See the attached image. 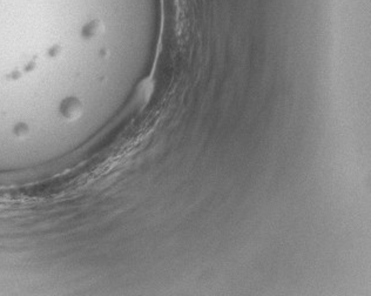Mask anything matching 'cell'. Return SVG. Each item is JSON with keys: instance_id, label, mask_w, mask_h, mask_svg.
<instances>
[{"instance_id": "6da1fadb", "label": "cell", "mask_w": 371, "mask_h": 296, "mask_svg": "<svg viewBox=\"0 0 371 296\" xmlns=\"http://www.w3.org/2000/svg\"><path fill=\"white\" fill-rule=\"evenodd\" d=\"M61 112L67 119H75L82 112V106L77 99H69L62 103Z\"/></svg>"}]
</instances>
